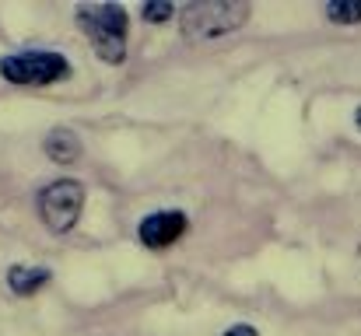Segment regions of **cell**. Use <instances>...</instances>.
Here are the masks:
<instances>
[{
  "label": "cell",
  "instance_id": "obj_1",
  "mask_svg": "<svg viewBox=\"0 0 361 336\" xmlns=\"http://www.w3.org/2000/svg\"><path fill=\"white\" fill-rule=\"evenodd\" d=\"M74 18L92 42L95 56L102 63H123L126 60V35H130V18L123 4H78Z\"/></svg>",
  "mask_w": 361,
  "mask_h": 336
},
{
  "label": "cell",
  "instance_id": "obj_2",
  "mask_svg": "<svg viewBox=\"0 0 361 336\" xmlns=\"http://www.w3.org/2000/svg\"><path fill=\"white\" fill-rule=\"evenodd\" d=\"M245 21H249L245 0H193L179 14L186 39H221L239 32Z\"/></svg>",
  "mask_w": 361,
  "mask_h": 336
},
{
  "label": "cell",
  "instance_id": "obj_3",
  "mask_svg": "<svg viewBox=\"0 0 361 336\" xmlns=\"http://www.w3.org/2000/svg\"><path fill=\"white\" fill-rule=\"evenodd\" d=\"M0 77L18 88H46L71 77V63L63 53L53 49H25V53H7L0 60Z\"/></svg>",
  "mask_w": 361,
  "mask_h": 336
},
{
  "label": "cell",
  "instance_id": "obj_4",
  "mask_svg": "<svg viewBox=\"0 0 361 336\" xmlns=\"http://www.w3.org/2000/svg\"><path fill=\"white\" fill-rule=\"evenodd\" d=\"M85 211V186L78 179H56L39 193V218L53 235H67L81 221Z\"/></svg>",
  "mask_w": 361,
  "mask_h": 336
},
{
  "label": "cell",
  "instance_id": "obj_5",
  "mask_svg": "<svg viewBox=\"0 0 361 336\" xmlns=\"http://www.w3.org/2000/svg\"><path fill=\"white\" fill-rule=\"evenodd\" d=\"M186 228H190V218L183 211H154V214H147L144 221L137 224V238H140L144 249L161 252V249L176 245L186 235Z\"/></svg>",
  "mask_w": 361,
  "mask_h": 336
},
{
  "label": "cell",
  "instance_id": "obj_6",
  "mask_svg": "<svg viewBox=\"0 0 361 336\" xmlns=\"http://www.w3.org/2000/svg\"><path fill=\"white\" fill-rule=\"evenodd\" d=\"M42 151L56 165H74L81 158V137L74 130H67V126H53L46 133V140H42Z\"/></svg>",
  "mask_w": 361,
  "mask_h": 336
},
{
  "label": "cell",
  "instance_id": "obj_7",
  "mask_svg": "<svg viewBox=\"0 0 361 336\" xmlns=\"http://www.w3.org/2000/svg\"><path fill=\"white\" fill-rule=\"evenodd\" d=\"M46 280H49V270L46 266H21V263H14L7 270V287L14 294H21V298H28L39 287H46Z\"/></svg>",
  "mask_w": 361,
  "mask_h": 336
},
{
  "label": "cell",
  "instance_id": "obj_8",
  "mask_svg": "<svg viewBox=\"0 0 361 336\" xmlns=\"http://www.w3.org/2000/svg\"><path fill=\"white\" fill-rule=\"evenodd\" d=\"M326 18L334 25H358L361 21V0H330Z\"/></svg>",
  "mask_w": 361,
  "mask_h": 336
},
{
  "label": "cell",
  "instance_id": "obj_9",
  "mask_svg": "<svg viewBox=\"0 0 361 336\" xmlns=\"http://www.w3.org/2000/svg\"><path fill=\"white\" fill-rule=\"evenodd\" d=\"M140 14H144V21L161 25V21H169V18L176 14V7H172L169 0H154V4H144V7H140Z\"/></svg>",
  "mask_w": 361,
  "mask_h": 336
},
{
  "label": "cell",
  "instance_id": "obj_10",
  "mask_svg": "<svg viewBox=\"0 0 361 336\" xmlns=\"http://www.w3.org/2000/svg\"><path fill=\"white\" fill-rule=\"evenodd\" d=\"M221 336H259V333H256L252 326H245V323H239V326H228V330H225Z\"/></svg>",
  "mask_w": 361,
  "mask_h": 336
},
{
  "label": "cell",
  "instance_id": "obj_11",
  "mask_svg": "<svg viewBox=\"0 0 361 336\" xmlns=\"http://www.w3.org/2000/svg\"><path fill=\"white\" fill-rule=\"evenodd\" d=\"M355 123H358V130H361V109H358V112H355Z\"/></svg>",
  "mask_w": 361,
  "mask_h": 336
}]
</instances>
